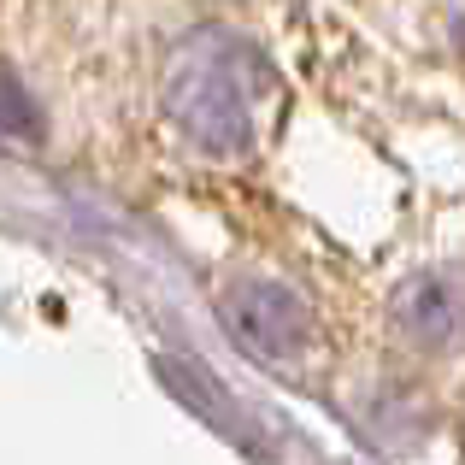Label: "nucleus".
Masks as SVG:
<instances>
[{
    "label": "nucleus",
    "instance_id": "3",
    "mask_svg": "<svg viewBox=\"0 0 465 465\" xmlns=\"http://www.w3.org/2000/svg\"><path fill=\"white\" fill-rule=\"evenodd\" d=\"M389 324L407 348L442 353L465 336V272H419L389 295Z\"/></svg>",
    "mask_w": 465,
    "mask_h": 465
},
{
    "label": "nucleus",
    "instance_id": "4",
    "mask_svg": "<svg viewBox=\"0 0 465 465\" xmlns=\"http://www.w3.org/2000/svg\"><path fill=\"white\" fill-rule=\"evenodd\" d=\"M47 136V118L42 106H35V94L24 89L18 71L0 65V142H12V148H42Z\"/></svg>",
    "mask_w": 465,
    "mask_h": 465
},
{
    "label": "nucleus",
    "instance_id": "1",
    "mask_svg": "<svg viewBox=\"0 0 465 465\" xmlns=\"http://www.w3.org/2000/svg\"><path fill=\"white\" fill-rule=\"evenodd\" d=\"M260 65L236 35H189L165 65V113L189 136V148L213 159H236L253 148V101Z\"/></svg>",
    "mask_w": 465,
    "mask_h": 465
},
{
    "label": "nucleus",
    "instance_id": "2",
    "mask_svg": "<svg viewBox=\"0 0 465 465\" xmlns=\"http://www.w3.org/2000/svg\"><path fill=\"white\" fill-rule=\"evenodd\" d=\"M218 318H224V330L248 353H260V360H295L312 341V307L283 277H236V283L218 295Z\"/></svg>",
    "mask_w": 465,
    "mask_h": 465
}]
</instances>
